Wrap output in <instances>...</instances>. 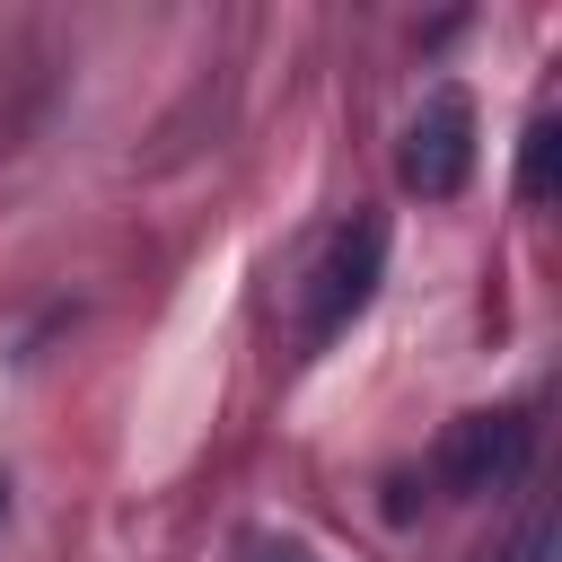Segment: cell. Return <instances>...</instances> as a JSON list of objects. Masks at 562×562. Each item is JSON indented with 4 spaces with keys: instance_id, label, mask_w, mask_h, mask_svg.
Instances as JSON below:
<instances>
[{
    "instance_id": "3957f363",
    "label": "cell",
    "mask_w": 562,
    "mask_h": 562,
    "mask_svg": "<svg viewBox=\"0 0 562 562\" xmlns=\"http://www.w3.org/2000/svg\"><path fill=\"white\" fill-rule=\"evenodd\" d=\"M527 448H536L527 413H457V422L439 430V448H430V474H439V492H457V501L509 492V483L527 474Z\"/></svg>"
},
{
    "instance_id": "52a82bcc",
    "label": "cell",
    "mask_w": 562,
    "mask_h": 562,
    "mask_svg": "<svg viewBox=\"0 0 562 562\" xmlns=\"http://www.w3.org/2000/svg\"><path fill=\"white\" fill-rule=\"evenodd\" d=\"M0 509H9V483H0Z\"/></svg>"
},
{
    "instance_id": "8992f818",
    "label": "cell",
    "mask_w": 562,
    "mask_h": 562,
    "mask_svg": "<svg viewBox=\"0 0 562 562\" xmlns=\"http://www.w3.org/2000/svg\"><path fill=\"white\" fill-rule=\"evenodd\" d=\"M255 562H307V553H290V544H281V553H255Z\"/></svg>"
},
{
    "instance_id": "277c9868",
    "label": "cell",
    "mask_w": 562,
    "mask_h": 562,
    "mask_svg": "<svg viewBox=\"0 0 562 562\" xmlns=\"http://www.w3.org/2000/svg\"><path fill=\"white\" fill-rule=\"evenodd\" d=\"M518 193H527V202H544V193H553V114H536V123H527V149H518Z\"/></svg>"
},
{
    "instance_id": "5b68a950",
    "label": "cell",
    "mask_w": 562,
    "mask_h": 562,
    "mask_svg": "<svg viewBox=\"0 0 562 562\" xmlns=\"http://www.w3.org/2000/svg\"><path fill=\"white\" fill-rule=\"evenodd\" d=\"M544 553H553V518H544V509H527V527H518V544H501L492 562H544Z\"/></svg>"
},
{
    "instance_id": "7a4b0ae2",
    "label": "cell",
    "mask_w": 562,
    "mask_h": 562,
    "mask_svg": "<svg viewBox=\"0 0 562 562\" xmlns=\"http://www.w3.org/2000/svg\"><path fill=\"white\" fill-rule=\"evenodd\" d=\"M395 176H404V193H422V202L465 193V176H474V97H465V88H430V97L413 105V123H404V140H395Z\"/></svg>"
},
{
    "instance_id": "6da1fadb",
    "label": "cell",
    "mask_w": 562,
    "mask_h": 562,
    "mask_svg": "<svg viewBox=\"0 0 562 562\" xmlns=\"http://www.w3.org/2000/svg\"><path fill=\"white\" fill-rule=\"evenodd\" d=\"M378 281H386V220L351 211V220L316 228V246H307V263H299V342H307V351L334 342V334L378 299Z\"/></svg>"
}]
</instances>
